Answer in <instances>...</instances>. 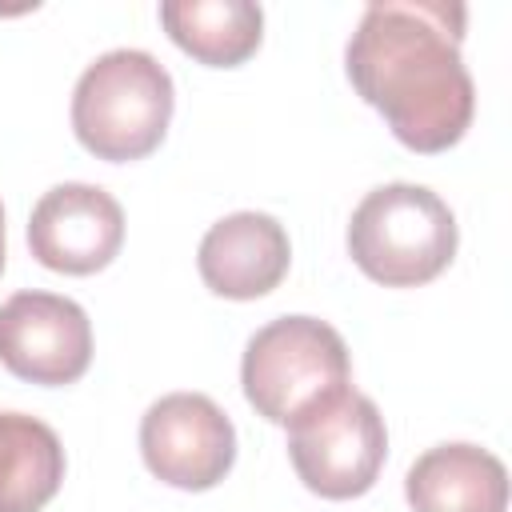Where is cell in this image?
I'll use <instances>...</instances> for the list:
<instances>
[{
	"instance_id": "5",
	"label": "cell",
	"mask_w": 512,
	"mask_h": 512,
	"mask_svg": "<svg viewBox=\"0 0 512 512\" xmlns=\"http://www.w3.org/2000/svg\"><path fill=\"white\" fill-rule=\"evenodd\" d=\"M388 456V428L380 408L344 388L340 396L324 400L320 408L304 412L288 424V460L308 492L324 500H352L364 496Z\"/></svg>"
},
{
	"instance_id": "1",
	"label": "cell",
	"mask_w": 512,
	"mask_h": 512,
	"mask_svg": "<svg viewBox=\"0 0 512 512\" xmlns=\"http://www.w3.org/2000/svg\"><path fill=\"white\" fill-rule=\"evenodd\" d=\"M464 4L380 0L368 4L344 48V72L392 136L412 152H448L472 124L476 88L460 56Z\"/></svg>"
},
{
	"instance_id": "12",
	"label": "cell",
	"mask_w": 512,
	"mask_h": 512,
	"mask_svg": "<svg viewBox=\"0 0 512 512\" xmlns=\"http://www.w3.org/2000/svg\"><path fill=\"white\" fill-rule=\"evenodd\" d=\"M60 480V436L28 412H0V512H40L60 492Z\"/></svg>"
},
{
	"instance_id": "11",
	"label": "cell",
	"mask_w": 512,
	"mask_h": 512,
	"mask_svg": "<svg viewBox=\"0 0 512 512\" xmlns=\"http://www.w3.org/2000/svg\"><path fill=\"white\" fill-rule=\"evenodd\" d=\"M160 24L180 52L208 68L244 64L264 36V12L252 0H164Z\"/></svg>"
},
{
	"instance_id": "9",
	"label": "cell",
	"mask_w": 512,
	"mask_h": 512,
	"mask_svg": "<svg viewBox=\"0 0 512 512\" xmlns=\"http://www.w3.org/2000/svg\"><path fill=\"white\" fill-rule=\"evenodd\" d=\"M292 264L288 232L268 212H232L216 220L196 252L204 284L224 300H260L268 296Z\"/></svg>"
},
{
	"instance_id": "10",
	"label": "cell",
	"mask_w": 512,
	"mask_h": 512,
	"mask_svg": "<svg viewBox=\"0 0 512 512\" xmlns=\"http://www.w3.org/2000/svg\"><path fill=\"white\" fill-rule=\"evenodd\" d=\"M412 512H504L508 472L480 444H436L404 476Z\"/></svg>"
},
{
	"instance_id": "2",
	"label": "cell",
	"mask_w": 512,
	"mask_h": 512,
	"mask_svg": "<svg viewBox=\"0 0 512 512\" xmlns=\"http://www.w3.org/2000/svg\"><path fill=\"white\" fill-rule=\"evenodd\" d=\"M172 104V76L152 52L112 48L96 56L76 80L72 132L96 160H144L160 148Z\"/></svg>"
},
{
	"instance_id": "6",
	"label": "cell",
	"mask_w": 512,
	"mask_h": 512,
	"mask_svg": "<svg viewBox=\"0 0 512 512\" xmlns=\"http://www.w3.org/2000/svg\"><path fill=\"white\" fill-rule=\"evenodd\" d=\"M140 456L172 488H216L236 464V428L204 392H168L140 420Z\"/></svg>"
},
{
	"instance_id": "4",
	"label": "cell",
	"mask_w": 512,
	"mask_h": 512,
	"mask_svg": "<svg viewBox=\"0 0 512 512\" xmlns=\"http://www.w3.org/2000/svg\"><path fill=\"white\" fill-rule=\"evenodd\" d=\"M352 380V360L344 336L316 316H280L252 332L240 384L256 416L272 424H292L324 400L340 396Z\"/></svg>"
},
{
	"instance_id": "8",
	"label": "cell",
	"mask_w": 512,
	"mask_h": 512,
	"mask_svg": "<svg viewBox=\"0 0 512 512\" xmlns=\"http://www.w3.org/2000/svg\"><path fill=\"white\" fill-rule=\"evenodd\" d=\"M124 244V208L100 184H56L28 216L32 256L64 276H92L116 260Z\"/></svg>"
},
{
	"instance_id": "7",
	"label": "cell",
	"mask_w": 512,
	"mask_h": 512,
	"mask_svg": "<svg viewBox=\"0 0 512 512\" xmlns=\"http://www.w3.org/2000/svg\"><path fill=\"white\" fill-rule=\"evenodd\" d=\"M0 364L28 384H76L92 364L88 312L56 292L8 296L0 304Z\"/></svg>"
},
{
	"instance_id": "13",
	"label": "cell",
	"mask_w": 512,
	"mask_h": 512,
	"mask_svg": "<svg viewBox=\"0 0 512 512\" xmlns=\"http://www.w3.org/2000/svg\"><path fill=\"white\" fill-rule=\"evenodd\" d=\"M0 272H4V208H0Z\"/></svg>"
},
{
	"instance_id": "3",
	"label": "cell",
	"mask_w": 512,
	"mask_h": 512,
	"mask_svg": "<svg viewBox=\"0 0 512 512\" xmlns=\"http://www.w3.org/2000/svg\"><path fill=\"white\" fill-rule=\"evenodd\" d=\"M348 256L384 288L428 284L456 256V216L424 184H380L348 220Z\"/></svg>"
}]
</instances>
